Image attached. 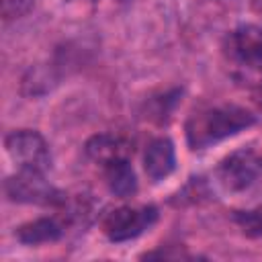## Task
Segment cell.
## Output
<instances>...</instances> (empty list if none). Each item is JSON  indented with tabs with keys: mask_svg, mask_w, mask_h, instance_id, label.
<instances>
[{
	"mask_svg": "<svg viewBox=\"0 0 262 262\" xmlns=\"http://www.w3.org/2000/svg\"><path fill=\"white\" fill-rule=\"evenodd\" d=\"M256 123V117L237 104H219L203 108L186 121V141L192 149L211 147Z\"/></svg>",
	"mask_w": 262,
	"mask_h": 262,
	"instance_id": "1",
	"label": "cell"
},
{
	"mask_svg": "<svg viewBox=\"0 0 262 262\" xmlns=\"http://www.w3.org/2000/svg\"><path fill=\"white\" fill-rule=\"evenodd\" d=\"M223 57L235 82L262 90V29L239 25L223 41Z\"/></svg>",
	"mask_w": 262,
	"mask_h": 262,
	"instance_id": "2",
	"label": "cell"
},
{
	"mask_svg": "<svg viewBox=\"0 0 262 262\" xmlns=\"http://www.w3.org/2000/svg\"><path fill=\"white\" fill-rule=\"evenodd\" d=\"M4 194L12 203L61 205L66 201V194L51 186L43 172L35 170H18L14 176H8L4 180Z\"/></svg>",
	"mask_w": 262,
	"mask_h": 262,
	"instance_id": "3",
	"label": "cell"
},
{
	"mask_svg": "<svg viewBox=\"0 0 262 262\" xmlns=\"http://www.w3.org/2000/svg\"><path fill=\"white\" fill-rule=\"evenodd\" d=\"M4 145L12 162L18 166V170H35L45 174L51 168L49 145L37 131L31 129L12 131L6 135Z\"/></svg>",
	"mask_w": 262,
	"mask_h": 262,
	"instance_id": "4",
	"label": "cell"
},
{
	"mask_svg": "<svg viewBox=\"0 0 262 262\" xmlns=\"http://www.w3.org/2000/svg\"><path fill=\"white\" fill-rule=\"evenodd\" d=\"M158 221V209L154 205L143 207H119L102 219V231L111 242H127L141 235Z\"/></svg>",
	"mask_w": 262,
	"mask_h": 262,
	"instance_id": "5",
	"label": "cell"
},
{
	"mask_svg": "<svg viewBox=\"0 0 262 262\" xmlns=\"http://www.w3.org/2000/svg\"><path fill=\"white\" fill-rule=\"evenodd\" d=\"M260 168V158L252 149H235L217 166V180L225 190L239 192L254 184Z\"/></svg>",
	"mask_w": 262,
	"mask_h": 262,
	"instance_id": "6",
	"label": "cell"
},
{
	"mask_svg": "<svg viewBox=\"0 0 262 262\" xmlns=\"http://www.w3.org/2000/svg\"><path fill=\"white\" fill-rule=\"evenodd\" d=\"M143 168L151 182H160L166 176H170L176 168V151L174 143L168 137L154 139L143 156Z\"/></svg>",
	"mask_w": 262,
	"mask_h": 262,
	"instance_id": "7",
	"label": "cell"
},
{
	"mask_svg": "<svg viewBox=\"0 0 262 262\" xmlns=\"http://www.w3.org/2000/svg\"><path fill=\"white\" fill-rule=\"evenodd\" d=\"M86 156L100 164V166H108L117 160H123V158H129L131 156V143L119 135H113V133H98V135H92L86 145Z\"/></svg>",
	"mask_w": 262,
	"mask_h": 262,
	"instance_id": "8",
	"label": "cell"
},
{
	"mask_svg": "<svg viewBox=\"0 0 262 262\" xmlns=\"http://www.w3.org/2000/svg\"><path fill=\"white\" fill-rule=\"evenodd\" d=\"M14 235L25 246H39V244L57 242L63 235V227L51 217H39V219H33V221L18 225Z\"/></svg>",
	"mask_w": 262,
	"mask_h": 262,
	"instance_id": "9",
	"label": "cell"
},
{
	"mask_svg": "<svg viewBox=\"0 0 262 262\" xmlns=\"http://www.w3.org/2000/svg\"><path fill=\"white\" fill-rule=\"evenodd\" d=\"M104 180H106L111 194L119 199L133 196L137 192V176H135V170L129 158H123V160H117L104 166Z\"/></svg>",
	"mask_w": 262,
	"mask_h": 262,
	"instance_id": "10",
	"label": "cell"
},
{
	"mask_svg": "<svg viewBox=\"0 0 262 262\" xmlns=\"http://www.w3.org/2000/svg\"><path fill=\"white\" fill-rule=\"evenodd\" d=\"M233 221L239 225L244 235L248 237L262 235V207L248 209V211H233Z\"/></svg>",
	"mask_w": 262,
	"mask_h": 262,
	"instance_id": "11",
	"label": "cell"
},
{
	"mask_svg": "<svg viewBox=\"0 0 262 262\" xmlns=\"http://www.w3.org/2000/svg\"><path fill=\"white\" fill-rule=\"evenodd\" d=\"M35 6V0H2V16L4 20L20 18L29 14Z\"/></svg>",
	"mask_w": 262,
	"mask_h": 262,
	"instance_id": "12",
	"label": "cell"
},
{
	"mask_svg": "<svg viewBox=\"0 0 262 262\" xmlns=\"http://www.w3.org/2000/svg\"><path fill=\"white\" fill-rule=\"evenodd\" d=\"M119 2H127V0H119Z\"/></svg>",
	"mask_w": 262,
	"mask_h": 262,
	"instance_id": "13",
	"label": "cell"
},
{
	"mask_svg": "<svg viewBox=\"0 0 262 262\" xmlns=\"http://www.w3.org/2000/svg\"><path fill=\"white\" fill-rule=\"evenodd\" d=\"M90 2H94V0H90Z\"/></svg>",
	"mask_w": 262,
	"mask_h": 262,
	"instance_id": "14",
	"label": "cell"
}]
</instances>
